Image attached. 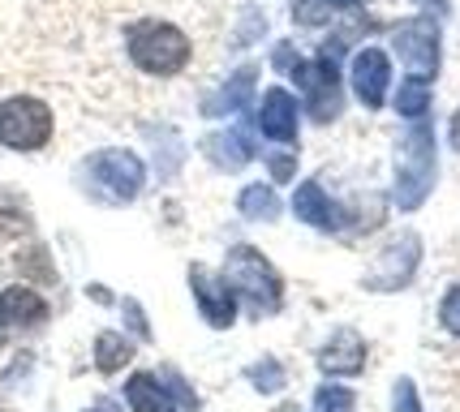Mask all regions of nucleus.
Masks as SVG:
<instances>
[{
    "label": "nucleus",
    "mask_w": 460,
    "mask_h": 412,
    "mask_svg": "<svg viewBox=\"0 0 460 412\" xmlns=\"http://www.w3.org/2000/svg\"><path fill=\"white\" fill-rule=\"evenodd\" d=\"M125 60L146 78H181L194 60V39L168 18H138L125 26Z\"/></svg>",
    "instance_id": "obj_1"
},
{
    "label": "nucleus",
    "mask_w": 460,
    "mask_h": 412,
    "mask_svg": "<svg viewBox=\"0 0 460 412\" xmlns=\"http://www.w3.org/2000/svg\"><path fill=\"white\" fill-rule=\"evenodd\" d=\"M57 134V117L52 103L40 95H4L0 99V146L18 151V155H35L43 151Z\"/></svg>",
    "instance_id": "obj_2"
},
{
    "label": "nucleus",
    "mask_w": 460,
    "mask_h": 412,
    "mask_svg": "<svg viewBox=\"0 0 460 412\" xmlns=\"http://www.w3.org/2000/svg\"><path fill=\"white\" fill-rule=\"evenodd\" d=\"M430 185H435V142H430V125L421 117L396 142V202H401V211H413L430 194Z\"/></svg>",
    "instance_id": "obj_3"
},
{
    "label": "nucleus",
    "mask_w": 460,
    "mask_h": 412,
    "mask_svg": "<svg viewBox=\"0 0 460 412\" xmlns=\"http://www.w3.org/2000/svg\"><path fill=\"white\" fill-rule=\"evenodd\" d=\"M224 284L233 288V296L259 305L262 314H271L284 296V279L276 275V267H271L259 250H250V245H237V250L228 254V262H224Z\"/></svg>",
    "instance_id": "obj_4"
},
{
    "label": "nucleus",
    "mask_w": 460,
    "mask_h": 412,
    "mask_svg": "<svg viewBox=\"0 0 460 412\" xmlns=\"http://www.w3.org/2000/svg\"><path fill=\"white\" fill-rule=\"evenodd\" d=\"M392 48L396 57L409 65V78H435L439 74V26L435 18H409V22H396L392 26Z\"/></svg>",
    "instance_id": "obj_5"
},
{
    "label": "nucleus",
    "mask_w": 460,
    "mask_h": 412,
    "mask_svg": "<svg viewBox=\"0 0 460 412\" xmlns=\"http://www.w3.org/2000/svg\"><path fill=\"white\" fill-rule=\"evenodd\" d=\"M91 172V194L108 197V202H134L142 189V163L129 151H100L86 163Z\"/></svg>",
    "instance_id": "obj_6"
},
{
    "label": "nucleus",
    "mask_w": 460,
    "mask_h": 412,
    "mask_svg": "<svg viewBox=\"0 0 460 412\" xmlns=\"http://www.w3.org/2000/svg\"><path fill=\"white\" fill-rule=\"evenodd\" d=\"M349 86H353L361 108L379 112L387 103V86H392V57H387V48H379V43L361 48L358 57L349 60Z\"/></svg>",
    "instance_id": "obj_7"
},
{
    "label": "nucleus",
    "mask_w": 460,
    "mask_h": 412,
    "mask_svg": "<svg viewBox=\"0 0 460 412\" xmlns=\"http://www.w3.org/2000/svg\"><path fill=\"white\" fill-rule=\"evenodd\" d=\"M259 129H262V137L293 146V142H297V129H301V103H297V95H288L284 86L267 91V95H262V103H259Z\"/></svg>",
    "instance_id": "obj_8"
},
{
    "label": "nucleus",
    "mask_w": 460,
    "mask_h": 412,
    "mask_svg": "<svg viewBox=\"0 0 460 412\" xmlns=\"http://www.w3.org/2000/svg\"><path fill=\"white\" fill-rule=\"evenodd\" d=\"M293 215L301 224H310V228H319V232H341L344 224H349L344 206L323 189L319 180H305L297 194H293Z\"/></svg>",
    "instance_id": "obj_9"
},
{
    "label": "nucleus",
    "mask_w": 460,
    "mask_h": 412,
    "mask_svg": "<svg viewBox=\"0 0 460 412\" xmlns=\"http://www.w3.org/2000/svg\"><path fill=\"white\" fill-rule=\"evenodd\" d=\"M48 322V301L31 288H4L0 293V331H31Z\"/></svg>",
    "instance_id": "obj_10"
},
{
    "label": "nucleus",
    "mask_w": 460,
    "mask_h": 412,
    "mask_svg": "<svg viewBox=\"0 0 460 412\" xmlns=\"http://www.w3.org/2000/svg\"><path fill=\"white\" fill-rule=\"evenodd\" d=\"M413 267H418V236H396L379 258V271H392L383 279V288H404Z\"/></svg>",
    "instance_id": "obj_11"
},
{
    "label": "nucleus",
    "mask_w": 460,
    "mask_h": 412,
    "mask_svg": "<svg viewBox=\"0 0 460 412\" xmlns=\"http://www.w3.org/2000/svg\"><path fill=\"white\" fill-rule=\"evenodd\" d=\"M361 361H366V348H361L358 335H336V344L319 353V370L344 378V373H358Z\"/></svg>",
    "instance_id": "obj_12"
},
{
    "label": "nucleus",
    "mask_w": 460,
    "mask_h": 412,
    "mask_svg": "<svg viewBox=\"0 0 460 412\" xmlns=\"http://www.w3.org/2000/svg\"><path fill=\"white\" fill-rule=\"evenodd\" d=\"M194 293H199V301H202L207 322H216V327H228V322H233V288H228V284H216V288H211L207 271H194Z\"/></svg>",
    "instance_id": "obj_13"
},
{
    "label": "nucleus",
    "mask_w": 460,
    "mask_h": 412,
    "mask_svg": "<svg viewBox=\"0 0 460 412\" xmlns=\"http://www.w3.org/2000/svg\"><path fill=\"white\" fill-rule=\"evenodd\" d=\"M207 155L216 159L220 168H245L254 159V142L241 134V129H228V134H211L207 142Z\"/></svg>",
    "instance_id": "obj_14"
},
{
    "label": "nucleus",
    "mask_w": 460,
    "mask_h": 412,
    "mask_svg": "<svg viewBox=\"0 0 460 412\" xmlns=\"http://www.w3.org/2000/svg\"><path fill=\"white\" fill-rule=\"evenodd\" d=\"M396 112H401L404 120H421L426 112H430V82L426 78H409L396 91Z\"/></svg>",
    "instance_id": "obj_15"
},
{
    "label": "nucleus",
    "mask_w": 460,
    "mask_h": 412,
    "mask_svg": "<svg viewBox=\"0 0 460 412\" xmlns=\"http://www.w3.org/2000/svg\"><path fill=\"white\" fill-rule=\"evenodd\" d=\"M241 215L271 224V219L280 215V197H276V189H271V185H250V189L241 194Z\"/></svg>",
    "instance_id": "obj_16"
},
{
    "label": "nucleus",
    "mask_w": 460,
    "mask_h": 412,
    "mask_svg": "<svg viewBox=\"0 0 460 412\" xmlns=\"http://www.w3.org/2000/svg\"><path fill=\"white\" fill-rule=\"evenodd\" d=\"M254 78H259V69H254V65H250V69H237L233 82L220 91V103H211V112H237L241 103L250 99V91H254Z\"/></svg>",
    "instance_id": "obj_17"
},
{
    "label": "nucleus",
    "mask_w": 460,
    "mask_h": 412,
    "mask_svg": "<svg viewBox=\"0 0 460 412\" xmlns=\"http://www.w3.org/2000/svg\"><path fill=\"white\" fill-rule=\"evenodd\" d=\"M129 399H134V408H138V412H168L164 391L155 387V378H146V373L129 382Z\"/></svg>",
    "instance_id": "obj_18"
},
{
    "label": "nucleus",
    "mask_w": 460,
    "mask_h": 412,
    "mask_svg": "<svg viewBox=\"0 0 460 412\" xmlns=\"http://www.w3.org/2000/svg\"><path fill=\"white\" fill-rule=\"evenodd\" d=\"M134 356V348L120 339V335H100V353H95V361H100V370L103 373H112V370H120L125 361Z\"/></svg>",
    "instance_id": "obj_19"
},
{
    "label": "nucleus",
    "mask_w": 460,
    "mask_h": 412,
    "mask_svg": "<svg viewBox=\"0 0 460 412\" xmlns=\"http://www.w3.org/2000/svg\"><path fill=\"white\" fill-rule=\"evenodd\" d=\"M439 322H443V331L460 339V284H452V288L443 293V301H439Z\"/></svg>",
    "instance_id": "obj_20"
},
{
    "label": "nucleus",
    "mask_w": 460,
    "mask_h": 412,
    "mask_svg": "<svg viewBox=\"0 0 460 412\" xmlns=\"http://www.w3.org/2000/svg\"><path fill=\"white\" fill-rule=\"evenodd\" d=\"M314 408L319 412H349L353 408V391H344V387H319Z\"/></svg>",
    "instance_id": "obj_21"
},
{
    "label": "nucleus",
    "mask_w": 460,
    "mask_h": 412,
    "mask_svg": "<svg viewBox=\"0 0 460 412\" xmlns=\"http://www.w3.org/2000/svg\"><path fill=\"white\" fill-rule=\"evenodd\" d=\"M267 168H271V180H293V172H297L293 155H271L267 159Z\"/></svg>",
    "instance_id": "obj_22"
},
{
    "label": "nucleus",
    "mask_w": 460,
    "mask_h": 412,
    "mask_svg": "<svg viewBox=\"0 0 460 412\" xmlns=\"http://www.w3.org/2000/svg\"><path fill=\"white\" fill-rule=\"evenodd\" d=\"M396 412H421L413 382H401V387H396Z\"/></svg>",
    "instance_id": "obj_23"
},
{
    "label": "nucleus",
    "mask_w": 460,
    "mask_h": 412,
    "mask_svg": "<svg viewBox=\"0 0 460 412\" xmlns=\"http://www.w3.org/2000/svg\"><path fill=\"white\" fill-rule=\"evenodd\" d=\"M447 146L460 155V103H456V112H452V120H447Z\"/></svg>",
    "instance_id": "obj_24"
}]
</instances>
